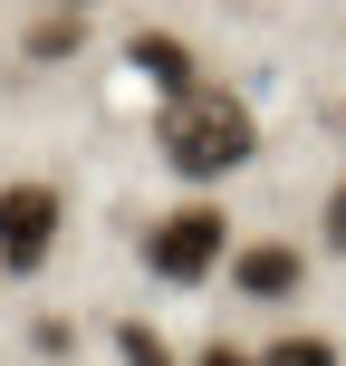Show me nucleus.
I'll return each instance as SVG.
<instances>
[{"label": "nucleus", "instance_id": "1", "mask_svg": "<svg viewBox=\"0 0 346 366\" xmlns=\"http://www.w3.org/2000/svg\"><path fill=\"white\" fill-rule=\"evenodd\" d=\"M154 145H164V164H173V174L221 183V174L250 164L260 126H250V107H240L231 87H183L173 107H164V126H154Z\"/></svg>", "mask_w": 346, "mask_h": 366}, {"label": "nucleus", "instance_id": "2", "mask_svg": "<svg viewBox=\"0 0 346 366\" xmlns=\"http://www.w3.org/2000/svg\"><path fill=\"white\" fill-rule=\"evenodd\" d=\"M145 260L154 280H173V290H193V280H212L221 260H231V212H212V202H183L145 232Z\"/></svg>", "mask_w": 346, "mask_h": 366}, {"label": "nucleus", "instance_id": "3", "mask_svg": "<svg viewBox=\"0 0 346 366\" xmlns=\"http://www.w3.org/2000/svg\"><path fill=\"white\" fill-rule=\"evenodd\" d=\"M58 251V183H0V270H39Z\"/></svg>", "mask_w": 346, "mask_h": 366}, {"label": "nucleus", "instance_id": "4", "mask_svg": "<svg viewBox=\"0 0 346 366\" xmlns=\"http://www.w3.org/2000/svg\"><path fill=\"white\" fill-rule=\"evenodd\" d=\"M298 280H308V260L289 251V241H250V251H231V290L240 299H298Z\"/></svg>", "mask_w": 346, "mask_h": 366}, {"label": "nucleus", "instance_id": "5", "mask_svg": "<svg viewBox=\"0 0 346 366\" xmlns=\"http://www.w3.org/2000/svg\"><path fill=\"white\" fill-rule=\"evenodd\" d=\"M135 68H145V77H154V87H164V97H183V87H202L193 49H183V39H164V29H145V39H135Z\"/></svg>", "mask_w": 346, "mask_h": 366}, {"label": "nucleus", "instance_id": "6", "mask_svg": "<svg viewBox=\"0 0 346 366\" xmlns=\"http://www.w3.org/2000/svg\"><path fill=\"white\" fill-rule=\"evenodd\" d=\"M260 366H337V347H327V337H279Z\"/></svg>", "mask_w": 346, "mask_h": 366}, {"label": "nucleus", "instance_id": "7", "mask_svg": "<svg viewBox=\"0 0 346 366\" xmlns=\"http://www.w3.org/2000/svg\"><path fill=\"white\" fill-rule=\"evenodd\" d=\"M116 347H126V366H173V357H164V337H154V328H116Z\"/></svg>", "mask_w": 346, "mask_h": 366}, {"label": "nucleus", "instance_id": "8", "mask_svg": "<svg viewBox=\"0 0 346 366\" xmlns=\"http://www.w3.org/2000/svg\"><path fill=\"white\" fill-rule=\"evenodd\" d=\"M29 49H39V58H68V49H77V29H68V19H39Z\"/></svg>", "mask_w": 346, "mask_h": 366}, {"label": "nucleus", "instance_id": "9", "mask_svg": "<svg viewBox=\"0 0 346 366\" xmlns=\"http://www.w3.org/2000/svg\"><path fill=\"white\" fill-rule=\"evenodd\" d=\"M327 241H337V251H346V183H337V193H327Z\"/></svg>", "mask_w": 346, "mask_h": 366}, {"label": "nucleus", "instance_id": "10", "mask_svg": "<svg viewBox=\"0 0 346 366\" xmlns=\"http://www.w3.org/2000/svg\"><path fill=\"white\" fill-rule=\"evenodd\" d=\"M193 366H260V357H240V347H202Z\"/></svg>", "mask_w": 346, "mask_h": 366}, {"label": "nucleus", "instance_id": "11", "mask_svg": "<svg viewBox=\"0 0 346 366\" xmlns=\"http://www.w3.org/2000/svg\"><path fill=\"white\" fill-rule=\"evenodd\" d=\"M58 10H87V0H58Z\"/></svg>", "mask_w": 346, "mask_h": 366}]
</instances>
